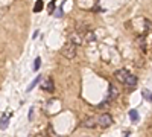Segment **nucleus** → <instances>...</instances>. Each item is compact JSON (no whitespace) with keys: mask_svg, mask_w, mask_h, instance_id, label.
<instances>
[{"mask_svg":"<svg viewBox=\"0 0 152 137\" xmlns=\"http://www.w3.org/2000/svg\"><path fill=\"white\" fill-rule=\"evenodd\" d=\"M53 8H55V0H52V2L49 3V14H52V12H53Z\"/></svg>","mask_w":152,"mask_h":137,"instance_id":"dca6fc26","label":"nucleus"},{"mask_svg":"<svg viewBox=\"0 0 152 137\" xmlns=\"http://www.w3.org/2000/svg\"><path fill=\"white\" fill-rule=\"evenodd\" d=\"M97 125V119L93 117V116H87L84 120H82V127L84 128H94Z\"/></svg>","mask_w":152,"mask_h":137,"instance_id":"39448f33","label":"nucleus"},{"mask_svg":"<svg viewBox=\"0 0 152 137\" xmlns=\"http://www.w3.org/2000/svg\"><path fill=\"white\" fill-rule=\"evenodd\" d=\"M41 89H43L44 92L52 93V92L55 90V84H53V79H52V78H46V79L43 81V84H41Z\"/></svg>","mask_w":152,"mask_h":137,"instance_id":"20e7f679","label":"nucleus"},{"mask_svg":"<svg viewBox=\"0 0 152 137\" xmlns=\"http://www.w3.org/2000/svg\"><path fill=\"white\" fill-rule=\"evenodd\" d=\"M138 43H140V47H142V51H146V47H145V40H143V37L140 40H138Z\"/></svg>","mask_w":152,"mask_h":137,"instance_id":"f3484780","label":"nucleus"},{"mask_svg":"<svg viewBox=\"0 0 152 137\" xmlns=\"http://www.w3.org/2000/svg\"><path fill=\"white\" fill-rule=\"evenodd\" d=\"M129 117L132 122H137L138 120V113H137V110H129Z\"/></svg>","mask_w":152,"mask_h":137,"instance_id":"f8f14e48","label":"nucleus"},{"mask_svg":"<svg viewBox=\"0 0 152 137\" xmlns=\"http://www.w3.org/2000/svg\"><path fill=\"white\" fill-rule=\"evenodd\" d=\"M61 55L64 56V58H67V59H73V58L76 56V46L72 44V43L69 41L67 44L62 46V49H61Z\"/></svg>","mask_w":152,"mask_h":137,"instance_id":"f257e3e1","label":"nucleus"},{"mask_svg":"<svg viewBox=\"0 0 152 137\" xmlns=\"http://www.w3.org/2000/svg\"><path fill=\"white\" fill-rule=\"evenodd\" d=\"M96 119H97V125H99V127H102V128H108V127L113 125V116L108 114V113L100 114V116L96 117Z\"/></svg>","mask_w":152,"mask_h":137,"instance_id":"f03ea898","label":"nucleus"},{"mask_svg":"<svg viewBox=\"0 0 152 137\" xmlns=\"http://www.w3.org/2000/svg\"><path fill=\"white\" fill-rule=\"evenodd\" d=\"M35 137H47V136H46V134H44V133H40V134H37V136H35Z\"/></svg>","mask_w":152,"mask_h":137,"instance_id":"aec40b11","label":"nucleus"},{"mask_svg":"<svg viewBox=\"0 0 152 137\" xmlns=\"http://www.w3.org/2000/svg\"><path fill=\"white\" fill-rule=\"evenodd\" d=\"M43 8H44L43 0H37V2H35V6H34V12H40V11H43Z\"/></svg>","mask_w":152,"mask_h":137,"instance_id":"9d476101","label":"nucleus"},{"mask_svg":"<svg viewBox=\"0 0 152 137\" xmlns=\"http://www.w3.org/2000/svg\"><path fill=\"white\" fill-rule=\"evenodd\" d=\"M87 40H88V41H93V40H94V34H91V32H90V34L87 35Z\"/></svg>","mask_w":152,"mask_h":137,"instance_id":"a211bd4d","label":"nucleus"},{"mask_svg":"<svg viewBox=\"0 0 152 137\" xmlns=\"http://www.w3.org/2000/svg\"><path fill=\"white\" fill-rule=\"evenodd\" d=\"M117 95H119V90H117L113 84H110V90H108V96H107V101H105V102H111V101H114V99L117 97Z\"/></svg>","mask_w":152,"mask_h":137,"instance_id":"0eeeda50","label":"nucleus"},{"mask_svg":"<svg viewBox=\"0 0 152 137\" xmlns=\"http://www.w3.org/2000/svg\"><path fill=\"white\" fill-rule=\"evenodd\" d=\"M129 134H131L129 131H128V133H125V134H123V137H129Z\"/></svg>","mask_w":152,"mask_h":137,"instance_id":"412c9836","label":"nucleus"},{"mask_svg":"<svg viewBox=\"0 0 152 137\" xmlns=\"http://www.w3.org/2000/svg\"><path fill=\"white\" fill-rule=\"evenodd\" d=\"M143 23H145V31L146 32H152V23L149 20H146V18L143 20Z\"/></svg>","mask_w":152,"mask_h":137,"instance_id":"4468645a","label":"nucleus"},{"mask_svg":"<svg viewBox=\"0 0 152 137\" xmlns=\"http://www.w3.org/2000/svg\"><path fill=\"white\" fill-rule=\"evenodd\" d=\"M61 14H62V11H61V8L56 11V17H61Z\"/></svg>","mask_w":152,"mask_h":137,"instance_id":"6ab92c4d","label":"nucleus"},{"mask_svg":"<svg viewBox=\"0 0 152 137\" xmlns=\"http://www.w3.org/2000/svg\"><path fill=\"white\" fill-rule=\"evenodd\" d=\"M40 66H41V59L40 58H35V61H34V70L37 72L38 69H40Z\"/></svg>","mask_w":152,"mask_h":137,"instance_id":"2eb2a0df","label":"nucleus"},{"mask_svg":"<svg viewBox=\"0 0 152 137\" xmlns=\"http://www.w3.org/2000/svg\"><path fill=\"white\" fill-rule=\"evenodd\" d=\"M69 41H70L72 44H75L76 47H78V46H81V44L84 43V38H82V35H81V34H78V32H72V34L69 35Z\"/></svg>","mask_w":152,"mask_h":137,"instance_id":"7ed1b4c3","label":"nucleus"},{"mask_svg":"<svg viewBox=\"0 0 152 137\" xmlns=\"http://www.w3.org/2000/svg\"><path fill=\"white\" fill-rule=\"evenodd\" d=\"M125 85H129V87H134V85H137V76H134V75H128L126 76V79H125V82H123Z\"/></svg>","mask_w":152,"mask_h":137,"instance_id":"6e6552de","label":"nucleus"},{"mask_svg":"<svg viewBox=\"0 0 152 137\" xmlns=\"http://www.w3.org/2000/svg\"><path fill=\"white\" fill-rule=\"evenodd\" d=\"M41 79H43V78H41V76H37V78H35V79H34V81H32V82H31V85H29V87H28V92H31V90H32V89H34V87H35V85H37V84H38V82H40V81H41Z\"/></svg>","mask_w":152,"mask_h":137,"instance_id":"ddd939ff","label":"nucleus"},{"mask_svg":"<svg viewBox=\"0 0 152 137\" xmlns=\"http://www.w3.org/2000/svg\"><path fill=\"white\" fill-rule=\"evenodd\" d=\"M9 117H11V114L2 116V119H0V130H6V127L9 125Z\"/></svg>","mask_w":152,"mask_h":137,"instance_id":"1a4fd4ad","label":"nucleus"},{"mask_svg":"<svg viewBox=\"0 0 152 137\" xmlns=\"http://www.w3.org/2000/svg\"><path fill=\"white\" fill-rule=\"evenodd\" d=\"M128 75H129V72L128 70H126V69H119L116 73H114V76H116V79L119 81V82H125V79H126V76H128Z\"/></svg>","mask_w":152,"mask_h":137,"instance_id":"423d86ee","label":"nucleus"},{"mask_svg":"<svg viewBox=\"0 0 152 137\" xmlns=\"http://www.w3.org/2000/svg\"><path fill=\"white\" fill-rule=\"evenodd\" d=\"M142 96L146 99V101L152 102V92H149V90H146V89H145V90L142 92Z\"/></svg>","mask_w":152,"mask_h":137,"instance_id":"9b49d317","label":"nucleus"}]
</instances>
